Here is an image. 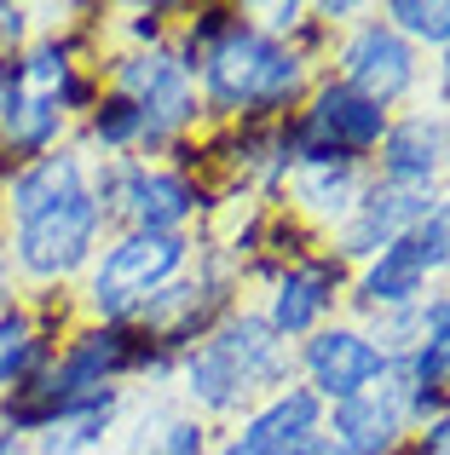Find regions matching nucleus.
Segmentation results:
<instances>
[{
	"label": "nucleus",
	"instance_id": "nucleus-18",
	"mask_svg": "<svg viewBox=\"0 0 450 455\" xmlns=\"http://www.w3.org/2000/svg\"><path fill=\"white\" fill-rule=\"evenodd\" d=\"M69 133H76V122H69L52 99L23 92V87H12V81H6V104H0V156H6L12 167L35 162V156L64 150Z\"/></svg>",
	"mask_w": 450,
	"mask_h": 455
},
{
	"label": "nucleus",
	"instance_id": "nucleus-16",
	"mask_svg": "<svg viewBox=\"0 0 450 455\" xmlns=\"http://www.w3.org/2000/svg\"><path fill=\"white\" fill-rule=\"evenodd\" d=\"M410 433L416 427L387 398V387L364 392V398H347V403H329V421H324V438L341 455H405Z\"/></svg>",
	"mask_w": 450,
	"mask_h": 455
},
{
	"label": "nucleus",
	"instance_id": "nucleus-17",
	"mask_svg": "<svg viewBox=\"0 0 450 455\" xmlns=\"http://www.w3.org/2000/svg\"><path fill=\"white\" fill-rule=\"evenodd\" d=\"M87 173H92V162L76 145L12 167L6 185H0V225H18V220H29V213L52 208V202L76 196V190H87Z\"/></svg>",
	"mask_w": 450,
	"mask_h": 455
},
{
	"label": "nucleus",
	"instance_id": "nucleus-25",
	"mask_svg": "<svg viewBox=\"0 0 450 455\" xmlns=\"http://www.w3.org/2000/svg\"><path fill=\"white\" fill-rule=\"evenodd\" d=\"M410 369L422 380H433L439 392H450V283H439L422 300V340L410 352Z\"/></svg>",
	"mask_w": 450,
	"mask_h": 455
},
{
	"label": "nucleus",
	"instance_id": "nucleus-38",
	"mask_svg": "<svg viewBox=\"0 0 450 455\" xmlns=\"http://www.w3.org/2000/svg\"><path fill=\"white\" fill-rule=\"evenodd\" d=\"M6 81H12V64L0 58V104H6Z\"/></svg>",
	"mask_w": 450,
	"mask_h": 455
},
{
	"label": "nucleus",
	"instance_id": "nucleus-3",
	"mask_svg": "<svg viewBox=\"0 0 450 455\" xmlns=\"http://www.w3.org/2000/svg\"><path fill=\"white\" fill-rule=\"evenodd\" d=\"M197 259L191 231H110L92 254L87 277L76 283L81 323H133L173 277H185Z\"/></svg>",
	"mask_w": 450,
	"mask_h": 455
},
{
	"label": "nucleus",
	"instance_id": "nucleus-30",
	"mask_svg": "<svg viewBox=\"0 0 450 455\" xmlns=\"http://www.w3.org/2000/svg\"><path fill=\"white\" fill-rule=\"evenodd\" d=\"M35 35L41 29H35V6L29 0H0V58H6V64L35 41Z\"/></svg>",
	"mask_w": 450,
	"mask_h": 455
},
{
	"label": "nucleus",
	"instance_id": "nucleus-10",
	"mask_svg": "<svg viewBox=\"0 0 450 455\" xmlns=\"http://www.w3.org/2000/svg\"><path fill=\"white\" fill-rule=\"evenodd\" d=\"M387 363L393 357L370 340V329L358 317H335L294 346V380L306 392H317L324 403H347V398L375 392L387 380Z\"/></svg>",
	"mask_w": 450,
	"mask_h": 455
},
{
	"label": "nucleus",
	"instance_id": "nucleus-14",
	"mask_svg": "<svg viewBox=\"0 0 450 455\" xmlns=\"http://www.w3.org/2000/svg\"><path fill=\"white\" fill-rule=\"evenodd\" d=\"M439 289V277H433L428 254H422L416 236H405V243L382 248L375 259H364V266H352V289H347V317H382V311H405V306H422L428 294Z\"/></svg>",
	"mask_w": 450,
	"mask_h": 455
},
{
	"label": "nucleus",
	"instance_id": "nucleus-33",
	"mask_svg": "<svg viewBox=\"0 0 450 455\" xmlns=\"http://www.w3.org/2000/svg\"><path fill=\"white\" fill-rule=\"evenodd\" d=\"M405 455H450V410H439L433 421H422L416 433H410Z\"/></svg>",
	"mask_w": 450,
	"mask_h": 455
},
{
	"label": "nucleus",
	"instance_id": "nucleus-23",
	"mask_svg": "<svg viewBox=\"0 0 450 455\" xmlns=\"http://www.w3.org/2000/svg\"><path fill=\"white\" fill-rule=\"evenodd\" d=\"M237 18H243V0H185L180 23H173V41H168L173 58L197 76V64H203L225 35H231Z\"/></svg>",
	"mask_w": 450,
	"mask_h": 455
},
{
	"label": "nucleus",
	"instance_id": "nucleus-12",
	"mask_svg": "<svg viewBox=\"0 0 450 455\" xmlns=\"http://www.w3.org/2000/svg\"><path fill=\"white\" fill-rule=\"evenodd\" d=\"M324 421L329 403L317 392H306L301 380H289L271 398H260L248 415H237L225 427V438L243 455H317L324 450Z\"/></svg>",
	"mask_w": 450,
	"mask_h": 455
},
{
	"label": "nucleus",
	"instance_id": "nucleus-2",
	"mask_svg": "<svg viewBox=\"0 0 450 455\" xmlns=\"http://www.w3.org/2000/svg\"><path fill=\"white\" fill-rule=\"evenodd\" d=\"M317 69L294 58L289 41L266 35L254 18L231 23V35L197 64V99H203V127H271L312 92Z\"/></svg>",
	"mask_w": 450,
	"mask_h": 455
},
{
	"label": "nucleus",
	"instance_id": "nucleus-39",
	"mask_svg": "<svg viewBox=\"0 0 450 455\" xmlns=\"http://www.w3.org/2000/svg\"><path fill=\"white\" fill-rule=\"evenodd\" d=\"M214 455H243V450H237V444H231V438H225V433H220V444H214Z\"/></svg>",
	"mask_w": 450,
	"mask_h": 455
},
{
	"label": "nucleus",
	"instance_id": "nucleus-28",
	"mask_svg": "<svg viewBox=\"0 0 450 455\" xmlns=\"http://www.w3.org/2000/svg\"><path fill=\"white\" fill-rule=\"evenodd\" d=\"M410 236L422 243V254H428L433 277H439V283H450V185H439V196H433L428 220H422Z\"/></svg>",
	"mask_w": 450,
	"mask_h": 455
},
{
	"label": "nucleus",
	"instance_id": "nucleus-36",
	"mask_svg": "<svg viewBox=\"0 0 450 455\" xmlns=\"http://www.w3.org/2000/svg\"><path fill=\"white\" fill-rule=\"evenodd\" d=\"M12 300H23V289H18V277H12V259H6V243H0V311H6Z\"/></svg>",
	"mask_w": 450,
	"mask_h": 455
},
{
	"label": "nucleus",
	"instance_id": "nucleus-9",
	"mask_svg": "<svg viewBox=\"0 0 450 455\" xmlns=\"http://www.w3.org/2000/svg\"><path fill=\"white\" fill-rule=\"evenodd\" d=\"M347 289H352V266L335 254L329 243H317L312 254H301L294 266L277 271L266 294H254L260 317L271 323L283 346H301L306 334H317L324 323L347 317Z\"/></svg>",
	"mask_w": 450,
	"mask_h": 455
},
{
	"label": "nucleus",
	"instance_id": "nucleus-34",
	"mask_svg": "<svg viewBox=\"0 0 450 455\" xmlns=\"http://www.w3.org/2000/svg\"><path fill=\"white\" fill-rule=\"evenodd\" d=\"M364 12H370V0H312V18L317 23H329V29H347V23H358Z\"/></svg>",
	"mask_w": 450,
	"mask_h": 455
},
{
	"label": "nucleus",
	"instance_id": "nucleus-19",
	"mask_svg": "<svg viewBox=\"0 0 450 455\" xmlns=\"http://www.w3.org/2000/svg\"><path fill=\"white\" fill-rule=\"evenodd\" d=\"M127 415V392L122 387H104V392H87L76 398L41 438H29V455H92L104 450V438L122 427Z\"/></svg>",
	"mask_w": 450,
	"mask_h": 455
},
{
	"label": "nucleus",
	"instance_id": "nucleus-22",
	"mask_svg": "<svg viewBox=\"0 0 450 455\" xmlns=\"http://www.w3.org/2000/svg\"><path fill=\"white\" fill-rule=\"evenodd\" d=\"M220 427H208L203 415L180 410V403L162 398L157 410H145L139 421V455H214Z\"/></svg>",
	"mask_w": 450,
	"mask_h": 455
},
{
	"label": "nucleus",
	"instance_id": "nucleus-26",
	"mask_svg": "<svg viewBox=\"0 0 450 455\" xmlns=\"http://www.w3.org/2000/svg\"><path fill=\"white\" fill-rule=\"evenodd\" d=\"M375 12H382L422 58H433V52L450 46V0H375Z\"/></svg>",
	"mask_w": 450,
	"mask_h": 455
},
{
	"label": "nucleus",
	"instance_id": "nucleus-37",
	"mask_svg": "<svg viewBox=\"0 0 450 455\" xmlns=\"http://www.w3.org/2000/svg\"><path fill=\"white\" fill-rule=\"evenodd\" d=\"M0 455H29V438H18L12 427H0Z\"/></svg>",
	"mask_w": 450,
	"mask_h": 455
},
{
	"label": "nucleus",
	"instance_id": "nucleus-27",
	"mask_svg": "<svg viewBox=\"0 0 450 455\" xmlns=\"http://www.w3.org/2000/svg\"><path fill=\"white\" fill-rule=\"evenodd\" d=\"M324 243V236H312L301 220H294L289 208H271V220H266V243H260V254L266 259H277V266H294L301 254H312V248Z\"/></svg>",
	"mask_w": 450,
	"mask_h": 455
},
{
	"label": "nucleus",
	"instance_id": "nucleus-21",
	"mask_svg": "<svg viewBox=\"0 0 450 455\" xmlns=\"http://www.w3.org/2000/svg\"><path fill=\"white\" fill-rule=\"evenodd\" d=\"M52 352L58 346L35 329L29 300H12L0 311V398H6L12 387H23L29 375H41V369L52 363Z\"/></svg>",
	"mask_w": 450,
	"mask_h": 455
},
{
	"label": "nucleus",
	"instance_id": "nucleus-32",
	"mask_svg": "<svg viewBox=\"0 0 450 455\" xmlns=\"http://www.w3.org/2000/svg\"><path fill=\"white\" fill-rule=\"evenodd\" d=\"M248 18H254L266 35L289 41V35L306 23V0H254V6H248Z\"/></svg>",
	"mask_w": 450,
	"mask_h": 455
},
{
	"label": "nucleus",
	"instance_id": "nucleus-13",
	"mask_svg": "<svg viewBox=\"0 0 450 455\" xmlns=\"http://www.w3.org/2000/svg\"><path fill=\"white\" fill-rule=\"evenodd\" d=\"M445 156H450V110L439 104H410L387 122V139L375 150L370 173L393 179V185H445Z\"/></svg>",
	"mask_w": 450,
	"mask_h": 455
},
{
	"label": "nucleus",
	"instance_id": "nucleus-4",
	"mask_svg": "<svg viewBox=\"0 0 450 455\" xmlns=\"http://www.w3.org/2000/svg\"><path fill=\"white\" fill-rule=\"evenodd\" d=\"M87 190L104 208L110 231H191V236H203L220 213V196L208 179L173 173L168 162H139V156L92 162Z\"/></svg>",
	"mask_w": 450,
	"mask_h": 455
},
{
	"label": "nucleus",
	"instance_id": "nucleus-15",
	"mask_svg": "<svg viewBox=\"0 0 450 455\" xmlns=\"http://www.w3.org/2000/svg\"><path fill=\"white\" fill-rule=\"evenodd\" d=\"M364 185H370V167H358V162H301L289 173V185H283L277 208H289L306 231L329 243L347 225V213L358 208Z\"/></svg>",
	"mask_w": 450,
	"mask_h": 455
},
{
	"label": "nucleus",
	"instance_id": "nucleus-31",
	"mask_svg": "<svg viewBox=\"0 0 450 455\" xmlns=\"http://www.w3.org/2000/svg\"><path fill=\"white\" fill-rule=\"evenodd\" d=\"M104 99V76H99V64H81L76 76L64 81V92H58V110L69 116V122H81V116H92V104Z\"/></svg>",
	"mask_w": 450,
	"mask_h": 455
},
{
	"label": "nucleus",
	"instance_id": "nucleus-8",
	"mask_svg": "<svg viewBox=\"0 0 450 455\" xmlns=\"http://www.w3.org/2000/svg\"><path fill=\"white\" fill-rule=\"evenodd\" d=\"M324 69L335 81H347L352 92L375 99L387 116H398V110H410V104L428 99V58H422L375 6L335 35Z\"/></svg>",
	"mask_w": 450,
	"mask_h": 455
},
{
	"label": "nucleus",
	"instance_id": "nucleus-7",
	"mask_svg": "<svg viewBox=\"0 0 450 455\" xmlns=\"http://www.w3.org/2000/svg\"><path fill=\"white\" fill-rule=\"evenodd\" d=\"M104 87L139 104L145 116V150L139 162H162L168 145L203 133V99H197V76L173 58V46H150V52H104L99 64Z\"/></svg>",
	"mask_w": 450,
	"mask_h": 455
},
{
	"label": "nucleus",
	"instance_id": "nucleus-20",
	"mask_svg": "<svg viewBox=\"0 0 450 455\" xmlns=\"http://www.w3.org/2000/svg\"><path fill=\"white\" fill-rule=\"evenodd\" d=\"M69 145L87 156V162H122V156H139L145 150V116H139L133 99H122V92L104 87V99L92 104V116L76 122Z\"/></svg>",
	"mask_w": 450,
	"mask_h": 455
},
{
	"label": "nucleus",
	"instance_id": "nucleus-29",
	"mask_svg": "<svg viewBox=\"0 0 450 455\" xmlns=\"http://www.w3.org/2000/svg\"><path fill=\"white\" fill-rule=\"evenodd\" d=\"M370 340L382 346L387 357H410L422 340V306H405V311H382V317H364Z\"/></svg>",
	"mask_w": 450,
	"mask_h": 455
},
{
	"label": "nucleus",
	"instance_id": "nucleus-40",
	"mask_svg": "<svg viewBox=\"0 0 450 455\" xmlns=\"http://www.w3.org/2000/svg\"><path fill=\"white\" fill-rule=\"evenodd\" d=\"M445 185H450V156H445Z\"/></svg>",
	"mask_w": 450,
	"mask_h": 455
},
{
	"label": "nucleus",
	"instance_id": "nucleus-11",
	"mask_svg": "<svg viewBox=\"0 0 450 455\" xmlns=\"http://www.w3.org/2000/svg\"><path fill=\"white\" fill-rule=\"evenodd\" d=\"M433 196H439L433 185H393V179H375L370 173L358 208L347 213V225H341L335 236H329V248H335L347 266H364V259H375L382 248L405 243V236L428 220Z\"/></svg>",
	"mask_w": 450,
	"mask_h": 455
},
{
	"label": "nucleus",
	"instance_id": "nucleus-1",
	"mask_svg": "<svg viewBox=\"0 0 450 455\" xmlns=\"http://www.w3.org/2000/svg\"><path fill=\"white\" fill-rule=\"evenodd\" d=\"M294 380V346H283L271 334V323L260 317L254 300L231 306L197 346L180 352L173 369V392L180 410L203 415L208 427H231L237 415H248L260 398H271L277 387Z\"/></svg>",
	"mask_w": 450,
	"mask_h": 455
},
{
	"label": "nucleus",
	"instance_id": "nucleus-5",
	"mask_svg": "<svg viewBox=\"0 0 450 455\" xmlns=\"http://www.w3.org/2000/svg\"><path fill=\"white\" fill-rule=\"evenodd\" d=\"M110 236V220L92 202V190H76V196L52 202V208L29 213L18 225H0V243H6L12 277H18L23 294H69L81 277H87L92 254Z\"/></svg>",
	"mask_w": 450,
	"mask_h": 455
},
{
	"label": "nucleus",
	"instance_id": "nucleus-35",
	"mask_svg": "<svg viewBox=\"0 0 450 455\" xmlns=\"http://www.w3.org/2000/svg\"><path fill=\"white\" fill-rule=\"evenodd\" d=\"M428 104H439V110H450V46L428 58Z\"/></svg>",
	"mask_w": 450,
	"mask_h": 455
},
{
	"label": "nucleus",
	"instance_id": "nucleus-24",
	"mask_svg": "<svg viewBox=\"0 0 450 455\" xmlns=\"http://www.w3.org/2000/svg\"><path fill=\"white\" fill-rule=\"evenodd\" d=\"M180 12H185V0H133V6H110V18H104L110 52H150V46H168Z\"/></svg>",
	"mask_w": 450,
	"mask_h": 455
},
{
	"label": "nucleus",
	"instance_id": "nucleus-6",
	"mask_svg": "<svg viewBox=\"0 0 450 455\" xmlns=\"http://www.w3.org/2000/svg\"><path fill=\"white\" fill-rule=\"evenodd\" d=\"M387 122L393 116L382 110L375 99L352 92L347 81H335L329 69H317L312 92L301 99V110H289L277 122L283 145H289V162H358L370 167L375 150L387 139Z\"/></svg>",
	"mask_w": 450,
	"mask_h": 455
}]
</instances>
